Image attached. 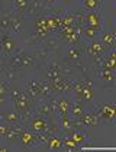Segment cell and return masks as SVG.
I'll return each mask as SVG.
<instances>
[{"label":"cell","instance_id":"cell-1","mask_svg":"<svg viewBox=\"0 0 116 152\" xmlns=\"http://www.w3.org/2000/svg\"><path fill=\"white\" fill-rule=\"evenodd\" d=\"M12 93V100H13V104H15V109L18 112L21 110H26V109H34V100L26 94V91L23 93L18 88H10Z\"/></svg>","mask_w":116,"mask_h":152},{"label":"cell","instance_id":"cell-2","mask_svg":"<svg viewBox=\"0 0 116 152\" xmlns=\"http://www.w3.org/2000/svg\"><path fill=\"white\" fill-rule=\"evenodd\" d=\"M106 51H109V48L104 47L100 41H90V42L86 45V48H84V52H86L90 58L94 59L97 65H99V62H100V59H102V57H103V54Z\"/></svg>","mask_w":116,"mask_h":152},{"label":"cell","instance_id":"cell-3","mask_svg":"<svg viewBox=\"0 0 116 152\" xmlns=\"http://www.w3.org/2000/svg\"><path fill=\"white\" fill-rule=\"evenodd\" d=\"M26 126L34 133H38V132H48L49 133V117L41 116V115L32 116L29 119V122L26 123Z\"/></svg>","mask_w":116,"mask_h":152},{"label":"cell","instance_id":"cell-4","mask_svg":"<svg viewBox=\"0 0 116 152\" xmlns=\"http://www.w3.org/2000/svg\"><path fill=\"white\" fill-rule=\"evenodd\" d=\"M73 120V119H71ZM74 126H87V128H93V126H99L100 125V117L97 116L96 112H84L81 116H79L76 120H73Z\"/></svg>","mask_w":116,"mask_h":152},{"label":"cell","instance_id":"cell-5","mask_svg":"<svg viewBox=\"0 0 116 152\" xmlns=\"http://www.w3.org/2000/svg\"><path fill=\"white\" fill-rule=\"evenodd\" d=\"M25 90H26V94L34 100V103H35V100L44 97V94H42V81L29 80V81H26V84H25Z\"/></svg>","mask_w":116,"mask_h":152},{"label":"cell","instance_id":"cell-6","mask_svg":"<svg viewBox=\"0 0 116 152\" xmlns=\"http://www.w3.org/2000/svg\"><path fill=\"white\" fill-rule=\"evenodd\" d=\"M99 68L115 71V68H116V52H115L113 48H110L109 51H106L103 54V57H102L100 62H99Z\"/></svg>","mask_w":116,"mask_h":152},{"label":"cell","instance_id":"cell-7","mask_svg":"<svg viewBox=\"0 0 116 152\" xmlns=\"http://www.w3.org/2000/svg\"><path fill=\"white\" fill-rule=\"evenodd\" d=\"M51 84V88H52V93H64V91H71L73 88V81H70L68 78H65L64 75L55 78L52 81H49Z\"/></svg>","mask_w":116,"mask_h":152},{"label":"cell","instance_id":"cell-8","mask_svg":"<svg viewBox=\"0 0 116 152\" xmlns=\"http://www.w3.org/2000/svg\"><path fill=\"white\" fill-rule=\"evenodd\" d=\"M0 48H1L3 54L9 57V55H12V54L16 51V42H15L6 32H3V34L0 35Z\"/></svg>","mask_w":116,"mask_h":152},{"label":"cell","instance_id":"cell-9","mask_svg":"<svg viewBox=\"0 0 116 152\" xmlns=\"http://www.w3.org/2000/svg\"><path fill=\"white\" fill-rule=\"evenodd\" d=\"M35 64V58L31 55H26V54H18L15 57L10 58V65L12 67H32Z\"/></svg>","mask_w":116,"mask_h":152},{"label":"cell","instance_id":"cell-10","mask_svg":"<svg viewBox=\"0 0 116 152\" xmlns=\"http://www.w3.org/2000/svg\"><path fill=\"white\" fill-rule=\"evenodd\" d=\"M35 102H36V115H41V116H45V117L54 116L51 104H49V100L46 97H41V99H38Z\"/></svg>","mask_w":116,"mask_h":152},{"label":"cell","instance_id":"cell-11","mask_svg":"<svg viewBox=\"0 0 116 152\" xmlns=\"http://www.w3.org/2000/svg\"><path fill=\"white\" fill-rule=\"evenodd\" d=\"M96 113L100 119H104V120H113L116 113V107L113 103H109V104H103L100 107L96 109Z\"/></svg>","mask_w":116,"mask_h":152},{"label":"cell","instance_id":"cell-12","mask_svg":"<svg viewBox=\"0 0 116 152\" xmlns=\"http://www.w3.org/2000/svg\"><path fill=\"white\" fill-rule=\"evenodd\" d=\"M97 80L102 86H113L115 81V71H109V70H103V68H99L97 71Z\"/></svg>","mask_w":116,"mask_h":152},{"label":"cell","instance_id":"cell-13","mask_svg":"<svg viewBox=\"0 0 116 152\" xmlns=\"http://www.w3.org/2000/svg\"><path fill=\"white\" fill-rule=\"evenodd\" d=\"M62 75H64V67L59 62H51L49 67H48V74H46L48 81H52V80L59 78Z\"/></svg>","mask_w":116,"mask_h":152},{"label":"cell","instance_id":"cell-14","mask_svg":"<svg viewBox=\"0 0 116 152\" xmlns=\"http://www.w3.org/2000/svg\"><path fill=\"white\" fill-rule=\"evenodd\" d=\"M87 103H83V102H79V100H74L71 104H70L68 109V116L70 119H77L79 116H81L86 110H84V106Z\"/></svg>","mask_w":116,"mask_h":152},{"label":"cell","instance_id":"cell-15","mask_svg":"<svg viewBox=\"0 0 116 152\" xmlns=\"http://www.w3.org/2000/svg\"><path fill=\"white\" fill-rule=\"evenodd\" d=\"M70 136L74 139V142H76L80 148L81 146H86L89 139H90V135H89L87 132H84V130H76V129L70 133Z\"/></svg>","mask_w":116,"mask_h":152},{"label":"cell","instance_id":"cell-16","mask_svg":"<svg viewBox=\"0 0 116 152\" xmlns=\"http://www.w3.org/2000/svg\"><path fill=\"white\" fill-rule=\"evenodd\" d=\"M45 22H46V28L49 29L51 34L57 32L61 26V16L59 15H46L45 16Z\"/></svg>","mask_w":116,"mask_h":152},{"label":"cell","instance_id":"cell-17","mask_svg":"<svg viewBox=\"0 0 116 152\" xmlns=\"http://www.w3.org/2000/svg\"><path fill=\"white\" fill-rule=\"evenodd\" d=\"M83 91H81V102L83 103H89L93 97V88H92V80L89 77H84L83 81Z\"/></svg>","mask_w":116,"mask_h":152},{"label":"cell","instance_id":"cell-18","mask_svg":"<svg viewBox=\"0 0 116 152\" xmlns=\"http://www.w3.org/2000/svg\"><path fill=\"white\" fill-rule=\"evenodd\" d=\"M83 54H84V49L80 48V44H79V45H71L70 47L67 57H68V61H71V62H79L81 57H83Z\"/></svg>","mask_w":116,"mask_h":152},{"label":"cell","instance_id":"cell-19","mask_svg":"<svg viewBox=\"0 0 116 152\" xmlns=\"http://www.w3.org/2000/svg\"><path fill=\"white\" fill-rule=\"evenodd\" d=\"M19 138H21L22 145L23 146H26V148H29V146L35 145V133L32 132V130H29V129H22Z\"/></svg>","mask_w":116,"mask_h":152},{"label":"cell","instance_id":"cell-20","mask_svg":"<svg viewBox=\"0 0 116 152\" xmlns=\"http://www.w3.org/2000/svg\"><path fill=\"white\" fill-rule=\"evenodd\" d=\"M46 146H48L49 149H54V151L64 149V146H62V138H61V136H58V135H55V133H52L51 136H48Z\"/></svg>","mask_w":116,"mask_h":152},{"label":"cell","instance_id":"cell-21","mask_svg":"<svg viewBox=\"0 0 116 152\" xmlns=\"http://www.w3.org/2000/svg\"><path fill=\"white\" fill-rule=\"evenodd\" d=\"M59 126H61V129H62L65 133H68V135L74 130V128H76L68 115H59Z\"/></svg>","mask_w":116,"mask_h":152},{"label":"cell","instance_id":"cell-22","mask_svg":"<svg viewBox=\"0 0 116 152\" xmlns=\"http://www.w3.org/2000/svg\"><path fill=\"white\" fill-rule=\"evenodd\" d=\"M9 20H10V29L15 34H22V18L19 15H9Z\"/></svg>","mask_w":116,"mask_h":152},{"label":"cell","instance_id":"cell-23","mask_svg":"<svg viewBox=\"0 0 116 152\" xmlns=\"http://www.w3.org/2000/svg\"><path fill=\"white\" fill-rule=\"evenodd\" d=\"M80 32H83L84 38L89 39V41H96V39H97V35H99V29L93 28L90 25H84L80 29Z\"/></svg>","mask_w":116,"mask_h":152},{"label":"cell","instance_id":"cell-24","mask_svg":"<svg viewBox=\"0 0 116 152\" xmlns=\"http://www.w3.org/2000/svg\"><path fill=\"white\" fill-rule=\"evenodd\" d=\"M70 104H71V102H70L68 99H65V97H57L58 115H68Z\"/></svg>","mask_w":116,"mask_h":152},{"label":"cell","instance_id":"cell-25","mask_svg":"<svg viewBox=\"0 0 116 152\" xmlns=\"http://www.w3.org/2000/svg\"><path fill=\"white\" fill-rule=\"evenodd\" d=\"M86 25H90V26L100 31V19H99L97 12H89L86 15Z\"/></svg>","mask_w":116,"mask_h":152},{"label":"cell","instance_id":"cell-26","mask_svg":"<svg viewBox=\"0 0 116 152\" xmlns=\"http://www.w3.org/2000/svg\"><path fill=\"white\" fill-rule=\"evenodd\" d=\"M102 6V0H83V9L89 12H96Z\"/></svg>","mask_w":116,"mask_h":152},{"label":"cell","instance_id":"cell-27","mask_svg":"<svg viewBox=\"0 0 116 152\" xmlns=\"http://www.w3.org/2000/svg\"><path fill=\"white\" fill-rule=\"evenodd\" d=\"M21 132H22V129H19L16 125H12V126H9V129H7V133H6L4 139L7 140V142H13L16 138L21 136Z\"/></svg>","mask_w":116,"mask_h":152},{"label":"cell","instance_id":"cell-28","mask_svg":"<svg viewBox=\"0 0 116 152\" xmlns=\"http://www.w3.org/2000/svg\"><path fill=\"white\" fill-rule=\"evenodd\" d=\"M100 42L103 44L104 47L109 48V49L113 48V45H115V34H113V32L102 34V35H100Z\"/></svg>","mask_w":116,"mask_h":152},{"label":"cell","instance_id":"cell-29","mask_svg":"<svg viewBox=\"0 0 116 152\" xmlns=\"http://www.w3.org/2000/svg\"><path fill=\"white\" fill-rule=\"evenodd\" d=\"M61 26H76V16L74 13L65 12L61 16Z\"/></svg>","mask_w":116,"mask_h":152},{"label":"cell","instance_id":"cell-30","mask_svg":"<svg viewBox=\"0 0 116 152\" xmlns=\"http://www.w3.org/2000/svg\"><path fill=\"white\" fill-rule=\"evenodd\" d=\"M62 146H64V149H68V151H77L80 146L74 142V139L71 138V136H65L64 139H62Z\"/></svg>","mask_w":116,"mask_h":152},{"label":"cell","instance_id":"cell-31","mask_svg":"<svg viewBox=\"0 0 116 152\" xmlns=\"http://www.w3.org/2000/svg\"><path fill=\"white\" fill-rule=\"evenodd\" d=\"M4 117H6V122L10 123V125H19V123H21L19 112H9V113H4Z\"/></svg>","mask_w":116,"mask_h":152},{"label":"cell","instance_id":"cell-32","mask_svg":"<svg viewBox=\"0 0 116 152\" xmlns=\"http://www.w3.org/2000/svg\"><path fill=\"white\" fill-rule=\"evenodd\" d=\"M39 10H41V4H39V1H38V0H29L28 9H26L25 12H28L29 16H32V15H36Z\"/></svg>","mask_w":116,"mask_h":152},{"label":"cell","instance_id":"cell-33","mask_svg":"<svg viewBox=\"0 0 116 152\" xmlns=\"http://www.w3.org/2000/svg\"><path fill=\"white\" fill-rule=\"evenodd\" d=\"M45 48L46 49H55V48L58 47V44H59V38H57V36H48L45 41Z\"/></svg>","mask_w":116,"mask_h":152},{"label":"cell","instance_id":"cell-34","mask_svg":"<svg viewBox=\"0 0 116 152\" xmlns=\"http://www.w3.org/2000/svg\"><path fill=\"white\" fill-rule=\"evenodd\" d=\"M74 16H76V28L81 29L86 25V15L83 12H79V13H74Z\"/></svg>","mask_w":116,"mask_h":152},{"label":"cell","instance_id":"cell-35","mask_svg":"<svg viewBox=\"0 0 116 152\" xmlns=\"http://www.w3.org/2000/svg\"><path fill=\"white\" fill-rule=\"evenodd\" d=\"M13 4L18 10L21 12H25L28 9V4H29V0H13Z\"/></svg>","mask_w":116,"mask_h":152},{"label":"cell","instance_id":"cell-36","mask_svg":"<svg viewBox=\"0 0 116 152\" xmlns=\"http://www.w3.org/2000/svg\"><path fill=\"white\" fill-rule=\"evenodd\" d=\"M9 29H10V20H9V16H1V19H0V31L7 32Z\"/></svg>","mask_w":116,"mask_h":152},{"label":"cell","instance_id":"cell-37","mask_svg":"<svg viewBox=\"0 0 116 152\" xmlns=\"http://www.w3.org/2000/svg\"><path fill=\"white\" fill-rule=\"evenodd\" d=\"M35 25H36V29H45V28H46L45 16H41V18L36 20V23H35ZM46 29H48V28H46ZM48 31H49V29H48Z\"/></svg>","mask_w":116,"mask_h":152},{"label":"cell","instance_id":"cell-38","mask_svg":"<svg viewBox=\"0 0 116 152\" xmlns=\"http://www.w3.org/2000/svg\"><path fill=\"white\" fill-rule=\"evenodd\" d=\"M7 129H9V125H3L0 123V139H3L7 133Z\"/></svg>","mask_w":116,"mask_h":152},{"label":"cell","instance_id":"cell-39","mask_svg":"<svg viewBox=\"0 0 116 152\" xmlns=\"http://www.w3.org/2000/svg\"><path fill=\"white\" fill-rule=\"evenodd\" d=\"M54 1H55V0H44L45 6H48V7H49V6H52V4H54Z\"/></svg>","mask_w":116,"mask_h":152},{"label":"cell","instance_id":"cell-40","mask_svg":"<svg viewBox=\"0 0 116 152\" xmlns=\"http://www.w3.org/2000/svg\"><path fill=\"white\" fill-rule=\"evenodd\" d=\"M6 151H9L7 146L6 145H0V152H6Z\"/></svg>","mask_w":116,"mask_h":152},{"label":"cell","instance_id":"cell-41","mask_svg":"<svg viewBox=\"0 0 116 152\" xmlns=\"http://www.w3.org/2000/svg\"><path fill=\"white\" fill-rule=\"evenodd\" d=\"M6 122V117H4V113H0V123Z\"/></svg>","mask_w":116,"mask_h":152},{"label":"cell","instance_id":"cell-42","mask_svg":"<svg viewBox=\"0 0 116 152\" xmlns=\"http://www.w3.org/2000/svg\"><path fill=\"white\" fill-rule=\"evenodd\" d=\"M1 16H3V15H1V10H0V19H1Z\"/></svg>","mask_w":116,"mask_h":152},{"label":"cell","instance_id":"cell-43","mask_svg":"<svg viewBox=\"0 0 116 152\" xmlns=\"http://www.w3.org/2000/svg\"><path fill=\"white\" fill-rule=\"evenodd\" d=\"M62 1H68V0H62Z\"/></svg>","mask_w":116,"mask_h":152},{"label":"cell","instance_id":"cell-44","mask_svg":"<svg viewBox=\"0 0 116 152\" xmlns=\"http://www.w3.org/2000/svg\"><path fill=\"white\" fill-rule=\"evenodd\" d=\"M0 35H1V32H0Z\"/></svg>","mask_w":116,"mask_h":152}]
</instances>
